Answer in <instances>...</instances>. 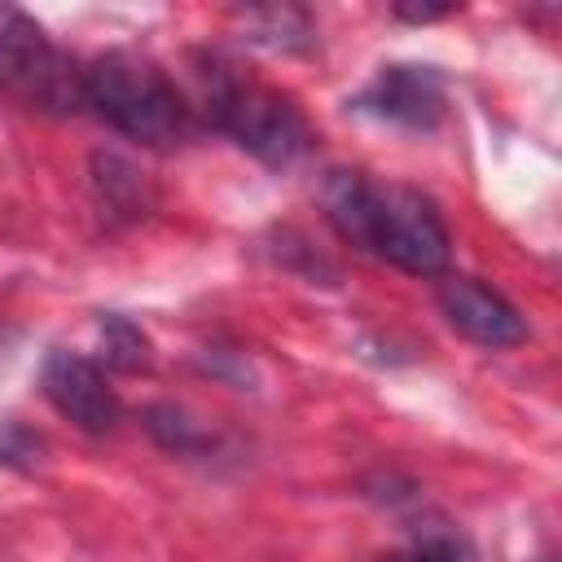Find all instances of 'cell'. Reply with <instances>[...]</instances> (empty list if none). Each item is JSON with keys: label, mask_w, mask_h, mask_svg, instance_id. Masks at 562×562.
<instances>
[{"label": "cell", "mask_w": 562, "mask_h": 562, "mask_svg": "<svg viewBox=\"0 0 562 562\" xmlns=\"http://www.w3.org/2000/svg\"><path fill=\"white\" fill-rule=\"evenodd\" d=\"M439 312L461 338L492 347V351L518 347L527 338V321L518 316V307L501 290L483 285L479 277H443L439 281Z\"/></svg>", "instance_id": "cell-6"}, {"label": "cell", "mask_w": 562, "mask_h": 562, "mask_svg": "<svg viewBox=\"0 0 562 562\" xmlns=\"http://www.w3.org/2000/svg\"><path fill=\"white\" fill-rule=\"evenodd\" d=\"M321 202L351 246H364L413 277H439L448 268L452 241L426 193L408 184H378L364 171H329Z\"/></svg>", "instance_id": "cell-1"}, {"label": "cell", "mask_w": 562, "mask_h": 562, "mask_svg": "<svg viewBox=\"0 0 562 562\" xmlns=\"http://www.w3.org/2000/svg\"><path fill=\"white\" fill-rule=\"evenodd\" d=\"M97 189H101V198H105V206H114V211H123V215H140V206H145V180H140V171L136 167H127L123 158H114V154H97Z\"/></svg>", "instance_id": "cell-10"}, {"label": "cell", "mask_w": 562, "mask_h": 562, "mask_svg": "<svg viewBox=\"0 0 562 562\" xmlns=\"http://www.w3.org/2000/svg\"><path fill=\"white\" fill-rule=\"evenodd\" d=\"M101 360L110 369H123V373H136V369H149V338L127 321V316H101Z\"/></svg>", "instance_id": "cell-9"}, {"label": "cell", "mask_w": 562, "mask_h": 562, "mask_svg": "<svg viewBox=\"0 0 562 562\" xmlns=\"http://www.w3.org/2000/svg\"><path fill=\"white\" fill-rule=\"evenodd\" d=\"M202 110L220 132H228L268 167H290L312 149V123L299 101L263 79L241 75L224 57H206L202 66Z\"/></svg>", "instance_id": "cell-3"}, {"label": "cell", "mask_w": 562, "mask_h": 562, "mask_svg": "<svg viewBox=\"0 0 562 562\" xmlns=\"http://www.w3.org/2000/svg\"><path fill=\"white\" fill-rule=\"evenodd\" d=\"M360 105L386 123L413 127V132H430L443 110H448V88L443 75L435 66H413V61H395L382 66L373 75V83L364 88Z\"/></svg>", "instance_id": "cell-7"}, {"label": "cell", "mask_w": 562, "mask_h": 562, "mask_svg": "<svg viewBox=\"0 0 562 562\" xmlns=\"http://www.w3.org/2000/svg\"><path fill=\"white\" fill-rule=\"evenodd\" d=\"M395 13H400V18H408V22H430V18H443V13H452V4H422V9H408V4H400Z\"/></svg>", "instance_id": "cell-14"}, {"label": "cell", "mask_w": 562, "mask_h": 562, "mask_svg": "<svg viewBox=\"0 0 562 562\" xmlns=\"http://www.w3.org/2000/svg\"><path fill=\"white\" fill-rule=\"evenodd\" d=\"M44 452V439L35 430H26L18 417H4L0 422V465H18V470H35Z\"/></svg>", "instance_id": "cell-13"}, {"label": "cell", "mask_w": 562, "mask_h": 562, "mask_svg": "<svg viewBox=\"0 0 562 562\" xmlns=\"http://www.w3.org/2000/svg\"><path fill=\"white\" fill-rule=\"evenodd\" d=\"M241 22L255 31L250 40L255 44H268V48H303V44H312V26H307V13L303 9L263 4V9H246Z\"/></svg>", "instance_id": "cell-8"}, {"label": "cell", "mask_w": 562, "mask_h": 562, "mask_svg": "<svg viewBox=\"0 0 562 562\" xmlns=\"http://www.w3.org/2000/svg\"><path fill=\"white\" fill-rule=\"evenodd\" d=\"M83 105L140 145H176L193 132V105L145 53L110 48L83 66Z\"/></svg>", "instance_id": "cell-2"}, {"label": "cell", "mask_w": 562, "mask_h": 562, "mask_svg": "<svg viewBox=\"0 0 562 562\" xmlns=\"http://www.w3.org/2000/svg\"><path fill=\"white\" fill-rule=\"evenodd\" d=\"M544 562H549V558H544Z\"/></svg>", "instance_id": "cell-15"}, {"label": "cell", "mask_w": 562, "mask_h": 562, "mask_svg": "<svg viewBox=\"0 0 562 562\" xmlns=\"http://www.w3.org/2000/svg\"><path fill=\"white\" fill-rule=\"evenodd\" d=\"M40 386H44V400L70 422L79 426L83 435H105L114 430L119 422V395L105 378V369L97 360H88L83 351H70V347H53L44 356V369H40Z\"/></svg>", "instance_id": "cell-5"}, {"label": "cell", "mask_w": 562, "mask_h": 562, "mask_svg": "<svg viewBox=\"0 0 562 562\" xmlns=\"http://www.w3.org/2000/svg\"><path fill=\"white\" fill-rule=\"evenodd\" d=\"M391 562H474V553H470L465 536H457V531H426L413 540L408 553H400Z\"/></svg>", "instance_id": "cell-11"}, {"label": "cell", "mask_w": 562, "mask_h": 562, "mask_svg": "<svg viewBox=\"0 0 562 562\" xmlns=\"http://www.w3.org/2000/svg\"><path fill=\"white\" fill-rule=\"evenodd\" d=\"M149 430H154L167 448H176V452H193V448H202V443H206V430H202V426H193V422H184V413H180V408H171V404L149 408Z\"/></svg>", "instance_id": "cell-12"}, {"label": "cell", "mask_w": 562, "mask_h": 562, "mask_svg": "<svg viewBox=\"0 0 562 562\" xmlns=\"http://www.w3.org/2000/svg\"><path fill=\"white\" fill-rule=\"evenodd\" d=\"M0 92L40 114H75L83 105V66H75L26 9L4 0H0Z\"/></svg>", "instance_id": "cell-4"}]
</instances>
